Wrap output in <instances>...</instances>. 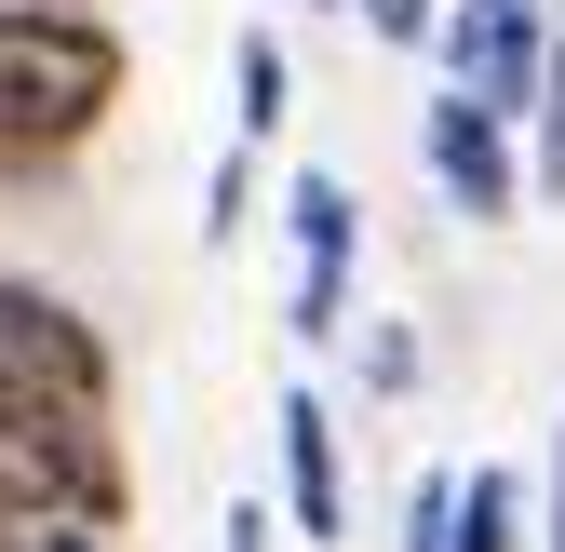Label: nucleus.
I'll use <instances>...</instances> for the list:
<instances>
[{"instance_id": "3", "label": "nucleus", "mask_w": 565, "mask_h": 552, "mask_svg": "<svg viewBox=\"0 0 565 552\" xmlns=\"http://www.w3.org/2000/svg\"><path fill=\"white\" fill-rule=\"evenodd\" d=\"M552 54H565L552 0H445V95H471L484 121L525 135L552 95Z\"/></svg>"}, {"instance_id": "13", "label": "nucleus", "mask_w": 565, "mask_h": 552, "mask_svg": "<svg viewBox=\"0 0 565 552\" xmlns=\"http://www.w3.org/2000/svg\"><path fill=\"white\" fill-rule=\"evenodd\" d=\"M364 391H377V404L417 391V337H404V323H364Z\"/></svg>"}, {"instance_id": "7", "label": "nucleus", "mask_w": 565, "mask_h": 552, "mask_svg": "<svg viewBox=\"0 0 565 552\" xmlns=\"http://www.w3.org/2000/svg\"><path fill=\"white\" fill-rule=\"evenodd\" d=\"M445 552H539V539H525V471H512V458H471V471H458V539H445Z\"/></svg>"}, {"instance_id": "14", "label": "nucleus", "mask_w": 565, "mask_h": 552, "mask_svg": "<svg viewBox=\"0 0 565 552\" xmlns=\"http://www.w3.org/2000/svg\"><path fill=\"white\" fill-rule=\"evenodd\" d=\"M230 552H282V539H297V526H282V499H230V526H216Z\"/></svg>"}, {"instance_id": "1", "label": "nucleus", "mask_w": 565, "mask_h": 552, "mask_svg": "<svg viewBox=\"0 0 565 552\" xmlns=\"http://www.w3.org/2000/svg\"><path fill=\"white\" fill-rule=\"evenodd\" d=\"M135 82V54L82 0H0V176H41L67 149H95L108 108Z\"/></svg>"}, {"instance_id": "10", "label": "nucleus", "mask_w": 565, "mask_h": 552, "mask_svg": "<svg viewBox=\"0 0 565 552\" xmlns=\"http://www.w3.org/2000/svg\"><path fill=\"white\" fill-rule=\"evenodd\" d=\"M243 216H256V149H230L202 176V243H243Z\"/></svg>"}, {"instance_id": "5", "label": "nucleus", "mask_w": 565, "mask_h": 552, "mask_svg": "<svg viewBox=\"0 0 565 552\" xmlns=\"http://www.w3.org/2000/svg\"><path fill=\"white\" fill-rule=\"evenodd\" d=\"M417 162H431V189L458 202V216L471 230H499V216H525V149H512V121H484L471 95H431V108H417Z\"/></svg>"}, {"instance_id": "11", "label": "nucleus", "mask_w": 565, "mask_h": 552, "mask_svg": "<svg viewBox=\"0 0 565 552\" xmlns=\"http://www.w3.org/2000/svg\"><path fill=\"white\" fill-rule=\"evenodd\" d=\"M350 14H364L391 54H445V0H350Z\"/></svg>"}, {"instance_id": "16", "label": "nucleus", "mask_w": 565, "mask_h": 552, "mask_svg": "<svg viewBox=\"0 0 565 552\" xmlns=\"http://www.w3.org/2000/svg\"><path fill=\"white\" fill-rule=\"evenodd\" d=\"M310 14H323V0H310Z\"/></svg>"}, {"instance_id": "15", "label": "nucleus", "mask_w": 565, "mask_h": 552, "mask_svg": "<svg viewBox=\"0 0 565 552\" xmlns=\"http://www.w3.org/2000/svg\"><path fill=\"white\" fill-rule=\"evenodd\" d=\"M539 552H565V418H552V458H539Z\"/></svg>"}, {"instance_id": "6", "label": "nucleus", "mask_w": 565, "mask_h": 552, "mask_svg": "<svg viewBox=\"0 0 565 552\" xmlns=\"http://www.w3.org/2000/svg\"><path fill=\"white\" fill-rule=\"evenodd\" d=\"M269 432H282V526H297L310 552H337L350 539V458H337V404L297 378L269 404Z\"/></svg>"}, {"instance_id": "2", "label": "nucleus", "mask_w": 565, "mask_h": 552, "mask_svg": "<svg viewBox=\"0 0 565 552\" xmlns=\"http://www.w3.org/2000/svg\"><path fill=\"white\" fill-rule=\"evenodd\" d=\"M108 337L82 323V297L28 284V269H0V404L14 418H108Z\"/></svg>"}, {"instance_id": "9", "label": "nucleus", "mask_w": 565, "mask_h": 552, "mask_svg": "<svg viewBox=\"0 0 565 552\" xmlns=\"http://www.w3.org/2000/svg\"><path fill=\"white\" fill-rule=\"evenodd\" d=\"M525 189L565 202V54H552V95H539V121H525Z\"/></svg>"}, {"instance_id": "12", "label": "nucleus", "mask_w": 565, "mask_h": 552, "mask_svg": "<svg viewBox=\"0 0 565 552\" xmlns=\"http://www.w3.org/2000/svg\"><path fill=\"white\" fill-rule=\"evenodd\" d=\"M458 539V471H417L404 486V552H445Z\"/></svg>"}, {"instance_id": "8", "label": "nucleus", "mask_w": 565, "mask_h": 552, "mask_svg": "<svg viewBox=\"0 0 565 552\" xmlns=\"http://www.w3.org/2000/svg\"><path fill=\"white\" fill-rule=\"evenodd\" d=\"M230 121H243V149H269V135L297 121V67H282L269 28H243V54H230Z\"/></svg>"}, {"instance_id": "4", "label": "nucleus", "mask_w": 565, "mask_h": 552, "mask_svg": "<svg viewBox=\"0 0 565 552\" xmlns=\"http://www.w3.org/2000/svg\"><path fill=\"white\" fill-rule=\"evenodd\" d=\"M282 243H297V297H282V323L310 337H350V269H364V202H350V176H282Z\"/></svg>"}]
</instances>
